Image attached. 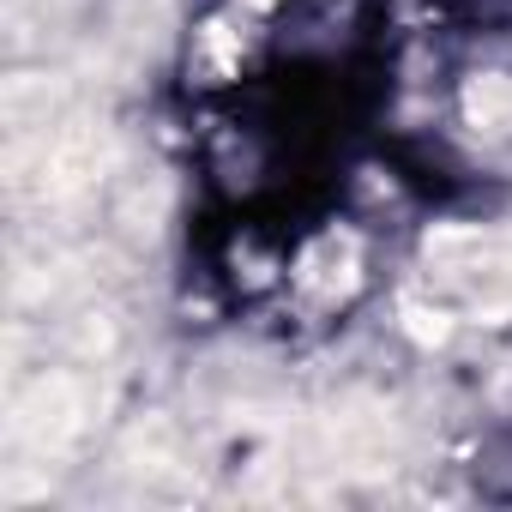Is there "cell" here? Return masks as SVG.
Wrapping results in <instances>:
<instances>
[{
    "mask_svg": "<svg viewBox=\"0 0 512 512\" xmlns=\"http://www.w3.org/2000/svg\"><path fill=\"white\" fill-rule=\"evenodd\" d=\"M470 115H476L482 127L512 121V79H482V85L470 91Z\"/></svg>",
    "mask_w": 512,
    "mask_h": 512,
    "instance_id": "1",
    "label": "cell"
}]
</instances>
